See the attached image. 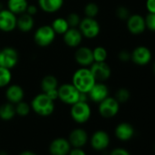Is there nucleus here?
I'll use <instances>...</instances> for the list:
<instances>
[{
	"mask_svg": "<svg viewBox=\"0 0 155 155\" xmlns=\"http://www.w3.org/2000/svg\"><path fill=\"white\" fill-rule=\"evenodd\" d=\"M88 139H89V136L86 130L79 128V129L73 130L70 132L68 141L70 145H72L74 148H81L87 143Z\"/></svg>",
	"mask_w": 155,
	"mask_h": 155,
	"instance_id": "20",
	"label": "nucleus"
},
{
	"mask_svg": "<svg viewBox=\"0 0 155 155\" xmlns=\"http://www.w3.org/2000/svg\"><path fill=\"white\" fill-rule=\"evenodd\" d=\"M66 19H67V21L68 23L69 28H78L80 25V23H81V18L78 13L72 12V13H69Z\"/></svg>",
	"mask_w": 155,
	"mask_h": 155,
	"instance_id": "33",
	"label": "nucleus"
},
{
	"mask_svg": "<svg viewBox=\"0 0 155 155\" xmlns=\"http://www.w3.org/2000/svg\"><path fill=\"white\" fill-rule=\"evenodd\" d=\"M5 96L8 102L17 104L24 100L25 91H24V89L18 84H12V85L9 84L7 87Z\"/></svg>",
	"mask_w": 155,
	"mask_h": 155,
	"instance_id": "19",
	"label": "nucleus"
},
{
	"mask_svg": "<svg viewBox=\"0 0 155 155\" xmlns=\"http://www.w3.org/2000/svg\"><path fill=\"white\" fill-rule=\"evenodd\" d=\"M145 8L147 13L155 14V0H145Z\"/></svg>",
	"mask_w": 155,
	"mask_h": 155,
	"instance_id": "37",
	"label": "nucleus"
},
{
	"mask_svg": "<svg viewBox=\"0 0 155 155\" xmlns=\"http://www.w3.org/2000/svg\"><path fill=\"white\" fill-rule=\"evenodd\" d=\"M16 108L15 104L10 102L3 103L0 106V119L3 120H11L16 116Z\"/></svg>",
	"mask_w": 155,
	"mask_h": 155,
	"instance_id": "24",
	"label": "nucleus"
},
{
	"mask_svg": "<svg viewBox=\"0 0 155 155\" xmlns=\"http://www.w3.org/2000/svg\"><path fill=\"white\" fill-rule=\"evenodd\" d=\"M15 108H16V113L20 117L28 116L30 112V110H31L30 105L24 101L15 104Z\"/></svg>",
	"mask_w": 155,
	"mask_h": 155,
	"instance_id": "31",
	"label": "nucleus"
},
{
	"mask_svg": "<svg viewBox=\"0 0 155 155\" xmlns=\"http://www.w3.org/2000/svg\"><path fill=\"white\" fill-rule=\"evenodd\" d=\"M31 110L38 115L42 117L50 116L55 110L54 101L49 99L46 93L42 92L36 95L30 104Z\"/></svg>",
	"mask_w": 155,
	"mask_h": 155,
	"instance_id": "2",
	"label": "nucleus"
},
{
	"mask_svg": "<svg viewBox=\"0 0 155 155\" xmlns=\"http://www.w3.org/2000/svg\"><path fill=\"white\" fill-rule=\"evenodd\" d=\"M38 8L43 12L54 14L62 8L64 0H38Z\"/></svg>",
	"mask_w": 155,
	"mask_h": 155,
	"instance_id": "21",
	"label": "nucleus"
},
{
	"mask_svg": "<svg viewBox=\"0 0 155 155\" xmlns=\"http://www.w3.org/2000/svg\"><path fill=\"white\" fill-rule=\"evenodd\" d=\"M130 9L125 7V6H119L116 10H115V15L116 17L120 19V20H123V21H126V19L130 17Z\"/></svg>",
	"mask_w": 155,
	"mask_h": 155,
	"instance_id": "32",
	"label": "nucleus"
},
{
	"mask_svg": "<svg viewBox=\"0 0 155 155\" xmlns=\"http://www.w3.org/2000/svg\"><path fill=\"white\" fill-rule=\"evenodd\" d=\"M130 61L139 67H145L152 61V52L144 45L137 46L130 51Z\"/></svg>",
	"mask_w": 155,
	"mask_h": 155,
	"instance_id": "7",
	"label": "nucleus"
},
{
	"mask_svg": "<svg viewBox=\"0 0 155 155\" xmlns=\"http://www.w3.org/2000/svg\"><path fill=\"white\" fill-rule=\"evenodd\" d=\"M35 27V20H34V17L27 14V13H23L21 15H19L18 17V20H17V28L22 32V33H28L30 32Z\"/></svg>",
	"mask_w": 155,
	"mask_h": 155,
	"instance_id": "22",
	"label": "nucleus"
},
{
	"mask_svg": "<svg viewBox=\"0 0 155 155\" xmlns=\"http://www.w3.org/2000/svg\"><path fill=\"white\" fill-rule=\"evenodd\" d=\"M47 94V96L51 99L52 101H56V100H58V89H54V90H51V91H48L47 92H44Z\"/></svg>",
	"mask_w": 155,
	"mask_h": 155,
	"instance_id": "39",
	"label": "nucleus"
},
{
	"mask_svg": "<svg viewBox=\"0 0 155 155\" xmlns=\"http://www.w3.org/2000/svg\"><path fill=\"white\" fill-rule=\"evenodd\" d=\"M75 61L81 67H91V65L94 62L92 49L86 46L78 47L75 54H74Z\"/></svg>",
	"mask_w": 155,
	"mask_h": 155,
	"instance_id": "13",
	"label": "nucleus"
},
{
	"mask_svg": "<svg viewBox=\"0 0 155 155\" xmlns=\"http://www.w3.org/2000/svg\"><path fill=\"white\" fill-rule=\"evenodd\" d=\"M96 80L91 73L90 67H81L72 75L71 83L74 87L82 93H89L96 83Z\"/></svg>",
	"mask_w": 155,
	"mask_h": 155,
	"instance_id": "1",
	"label": "nucleus"
},
{
	"mask_svg": "<svg viewBox=\"0 0 155 155\" xmlns=\"http://www.w3.org/2000/svg\"><path fill=\"white\" fill-rule=\"evenodd\" d=\"M94 62H105L108 58V51L102 46H98L92 49Z\"/></svg>",
	"mask_w": 155,
	"mask_h": 155,
	"instance_id": "28",
	"label": "nucleus"
},
{
	"mask_svg": "<svg viewBox=\"0 0 155 155\" xmlns=\"http://www.w3.org/2000/svg\"><path fill=\"white\" fill-rule=\"evenodd\" d=\"M0 155H8L5 150H1V151H0Z\"/></svg>",
	"mask_w": 155,
	"mask_h": 155,
	"instance_id": "43",
	"label": "nucleus"
},
{
	"mask_svg": "<svg viewBox=\"0 0 155 155\" xmlns=\"http://www.w3.org/2000/svg\"><path fill=\"white\" fill-rule=\"evenodd\" d=\"M18 16L8 8L0 9V31L4 33L13 32L17 28Z\"/></svg>",
	"mask_w": 155,
	"mask_h": 155,
	"instance_id": "10",
	"label": "nucleus"
},
{
	"mask_svg": "<svg viewBox=\"0 0 155 155\" xmlns=\"http://www.w3.org/2000/svg\"><path fill=\"white\" fill-rule=\"evenodd\" d=\"M78 28L80 29L83 38L87 39H94L101 33V25L94 18L85 17L81 18Z\"/></svg>",
	"mask_w": 155,
	"mask_h": 155,
	"instance_id": "4",
	"label": "nucleus"
},
{
	"mask_svg": "<svg viewBox=\"0 0 155 155\" xmlns=\"http://www.w3.org/2000/svg\"><path fill=\"white\" fill-rule=\"evenodd\" d=\"M151 68H152V72H153V74L155 75V60L153 61V63H152V67H151Z\"/></svg>",
	"mask_w": 155,
	"mask_h": 155,
	"instance_id": "42",
	"label": "nucleus"
},
{
	"mask_svg": "<svg viewBox=\"0 0 155 155\" xmlns=\"http://www.w3.org/2000/svg\"><path fill=\"white\" fill-rule=\"evenodd\" d=\"M90 69L91 73L93 74L96 81H99V82L107 81L111 76V68L106 61L105 62H93L91 65Z\"/></svg>",
	"mask_w": 155,
	"mask_h": 155,
	"instance_id": "12",
	"label": "nucleus"
},
{
	"mask_svg": "<svg viewBox=\"0 0 155 155\" xmlns=\"http://www.w3.org/2000/svg\"><path fill=\"white\" fill-rule=\"evenodd\" d=\"M118 58L120 62H123V63H127L130 61V51L127 49L120 50L118 54Z\"/></svg>",
	"mask_w": 155,
	"mask_h": 155,
	"instance_id": "35",
	"label": "nucleus"
},
{
	"mask_svg": "<svg viewBox=\"0 0 155 155\" xmlns=\"http://www.w3.org/2000/svg\"><path fill=\"white\" fill-rule=\"evenodd\" d=\"M110 155H130V153L127 149L122 148V147H118V148L113 149L110 151Z\"/></svg>",
	"mask_w": 155,
	"mask_h": 155,
	"instance_id": "36",
	"label": "nucleus"
},
{
	"mask_svg": "<svg viewBox=\"0 0 155 155\" xmlns=\"http://www.w3.org/2000/svg\"><path fill=\"white\" fill-rule=\"evenodd\" d=\"M70 116L77 123H85L91 116V108L88 101H78L71 105Z\"/></svg>",
	"mask_w": 155,
	"mask_h": 155,
	"instance_id": "5",
	"label": "nucleus"
},
{
	"mask_svg": "<svg viewBox=\"0 0 155 155\" xmlns=\"http://www.w3.org/2000/svg\"><path fill=\"white\" fill-rule=\"evenodd\" d=\"M89 99L95 102V103H100L103 100H105L107 97L110 96V90L109 87L104 83V82H99L97 81L94 86L91 88V90L88 93Z\"/></svg>",
	"mask_w": 155,
	"mask_h": 155,
	"instance_id": "14",
	"label": "nucleus"
},
{
	"mask_svg": "<svg viewBox=\"0 0 155 155\" xmlns=\"http://www.w3.org/2000/svg\"><path fill=\"white\" fill-rule=\"evenodd\" d=\"M127 30L133 36H140L146 31L144 16L139 13L130 14L126 19Z\"/></svg>",
	"mask_w": 155,
	"mask_h": 155,
	"instance_id": "9",
	"label": "nucleus"
},
{
	"mask_svg": "<svg viewBox=\"0 0 155 155\" xmlns=\"http://www.w3.org/2000/svg\"><path fill=\"white\" fill-rule=\"evenodd\" d=\"M110 142V138L108 132L105 130H100L95 131L91 138V147L96 150H106Z\"/></svg>",
	"mask_w": 155,
	"mask_h": 155,
	"instance_id": "16",
	"label": "nucleus"
},
{
	"mask_svg": "<svg viewBox=\"0 0 155 155\" xmlns=\"http://www.w3.org/2000/svg\"><path fill=\"white\" fill-rule=\"evenodd\" d=\"M120 104L114 97H107L99 103V113L105 119L114 118L120 111Z\"/></svg>",
	"mask_w": 155,
	"mask_h": 155,
	"instance_id": "8",
	"label": "nucleus"
},
{
	"mask_svg": "<svg viewBox=\"0 0 155 155\" xmlns=\"http://www.w3.org/2000/svg\"><path fill=\"white\" fill-rule=\"evenodd\" d=\"M12 81L11 69L0 66V88H7Z\"/></svg>",
	"mask_w": 155,
	"mask_h": 155,
	"instance_id": "27",
	"label": "nucleus"
},
{
	"mask_svg": "<svg viewBox=\"0 0 155 155\" xmlns=\"http://www.w3.org/2000/svg\"><path fill=\"white\" fill-rule=\"evenodd\" d=\"M62 36L65 45L72 48H77L78 47H80L84 38L78 28H69Z\"/></svg>",
	"mask_w": 155,
	"mask_h": 155,
	"instance_id": "15",
	"label": "nucleus"
},
{
	"mask_svg": "<svg viewBox=\"0 0 155 155\" xmlns=\"http://www.w3.org/2000/svg\"><path fill=\"white\" fill-rule=\"evenodd\" d=\"M114 98L119 101L120 104L126 103L130 99V91L127 88H120L116 91Z\"/></svg>",
	"mask_w": 155,
	"mask_h": 155,
	"instance_id": "29",
	"label": "nucleus"
},
{
	"mask_svg": "<svg viewBox=\"0 0 155 155\" xmlns=\"http://www.w3.org/2000/svg\"><path fill=\"white\" fill-rule=\"evenodd\" d=\"M28 5L29 4L28 0H8L7 8L15 15L19 16L23 13H26Z\"/></svg>",
	"mask_w": 155,
	"mask_h": 155,
	"instance_id": "23",
	"label": "nucleus"
},
{
	"mask_svg": "<svg viewBox=\"0 0 155 155\" xmlns=\"http://www.w3.org/2000/svg\"><path fill=\"white\" fill-rule=\"evenodd\" d=\"M99 13H100V8L96 3L90 2V3L86 4V6L84 8V15H85V17L96 18V17L99 15Z\"/></svg>",
	"mask_w": 155,
	"mask_h": 155,
	"instance_id": "30",
	"label": "nucleus"
},
{
	"mask_svg": "<svg viewBox=\"0 0 155 155\" xmlns=\"http://www.w3.org/2000/svg\"><path fill=\"white\" fill-rule=\"evenodd\" d=\"M58 100L67 105H73L80 101L81 92L78 91L72 83H64L58 88Z\"/></svg>",
	"mask_w": 155,
	"mask_h": 155,
	"instance_id": "6",
	"label": "nucleus"
},
{
	"mask_svg": "<svg viewBox=\"0 0 155 155\" xmlns=\"http://www.w3.org/2000/svg\"><path fill=\"white\" fill-rule=\"evenodd\" d=\"M68 155H86V153L81 148H74L69 150Z\"/></svg>",
	"mask_w": 155,
	"mask_h": 155,
	"instance_id": "40",
	"label": "nucleus"
},
{
	"mask_svg": "<svg viewBox=\"0 0 155 155\" xmlns=\"http://www.w3.org/2000/svg\"><path fill=\"white\" fill-rule=\"evenodd\" d=\"M114 133L118 140L121 141H128L134 137L135 129L130 123L124 121V122L119 123L116 126Z\"/></svg>",
	"mask_w": 155,
	"mask_h": 155,
	"instance_id": "17",
	"label": "nucleus"
},
{
	"mask_svg": "<svg viewBox=\"0 0 155 155\" xmlns=\"http://www.w3.org/2000/svg\"><path fill=\"white\" fill-rule=\"evenodd\" d=\"M50 26L57 35H63L69 28L68 23L65 18H56Z\"/></svg>",
	"mask_w": 155,
	"mask_h": 155,
	"instance_id": "26",
	"label": "nucleus"
},
{
	"mask_svg": "<svg viewBox=\"0 0 155 155\" xmlns=\"http://www.w3.org/2000/svg\"><path fill=\"white\" fill-rule=\"evenodd\" d=\"M40 87H41L42 92H47L48 91L58 89V81L53 75H47L42 79Z\"/></svg>",
	"mask_w": 155,
	"mask_h": 155,
	"instance_id": "25",
	"label": "nucleus"
},
{
	"mask_svg": "<svg viewBox=\"0 0 155 155\" xmlns=\"http://www.w3.org/2000/svg\"><path fill=\"white\" fill-rule=\"evenodd\" d=\"M38 7H37L35 5H28V8L26 10V13L32 16V17L36 16L38 14Z\"/></svg>",
	"mask_w": 155,
	"mask_h": 155,
	"instance_id": "38",
	"label": "nucleus"
},
{
	"mask_svg": "<svg viewBox=\"0 0 155 155\" xmlns=\"http://www.w3.org/2000/svg\"><path fill=\"white\" fill-rule=\"evenodd\" d=\"M56 36L57 34L50 25H42L35 30L34 41L37 46L40 48H47L54 42Z\"/></svg>",
	"mask_w": 155,
	"mask_h": 155,
	"instance_id": "3",
	"label": "nucleus"
},
{
	"mask_svg": "<svg viewBox=\"0 0 155 155\" xmlns=\"http://www.w3.org/2000/svg\"><path fill=\"white\" fill-rule=\"evenodd\" d=\"M19 60V55L16 48L12 47H7L0 50V66L12 69L14 68Z\"/></svg>",
	"mask_w": 155,
	"mask_h": 155,
	"instance_id": "11",
	"label": "nucleus"
},
{
	"mask_svg": "<svg viewBox=\"0 0 155 155\" xmlns=\"http://www.w3.org/2000/svg\"><path fill=\"white\" fill-rule=\"evenodd\" d=\"M20 155H37V154L32 152V151H30V150H25V151L21 152Z\"/></svg>",
	"mask_w": 155,
	"mask_h": 155,
	"instance_id": "41",
	"label": "nucleus"
},
{
	"mask_svg": "<svg viewBox=\"0 0 155 155\" xmlns=\"http://www.w3.org/2000/svg\"><path fill=\"white\" fill-rule=\"evenodd\" d=\"M70 146L68 140L57 138L51 141L49 145V152L51 155H68L70 150Z\"/></svg>",
	"mask_w": 155,
	"mask_h": 155,
	"instance_id": "18",
	"label": "nucleus"
},
{
	"mask_svg": "<svg viewBox=\"0 0 155 155\" xmlns=\"http://www.w3.org/2000/svg\"><path fill=\"white\" fill-rule=\"evenodd\" d=\"M146 30L155 33V14L154 13H147L144 16Z\"/></svg>",
	"mask_w": 155,
	"mask_h": 155,
	"instance_id": "34",
	"label": "nucleus"
},
{
	"mask_svg": "<svg viewBox=\"0 0 155 155\" xmlns=\"http://www.w3.org/2000/svg\"><path fill=\"white\" fill-rule=\"evenodd\" d=\"M154 150H155V144H154Z\"/></svg>",
	"mask_w": 155,
	"mask_h": 155,
	"instance_id": "44",
	"label": "nucleus"
}]
</instances>
